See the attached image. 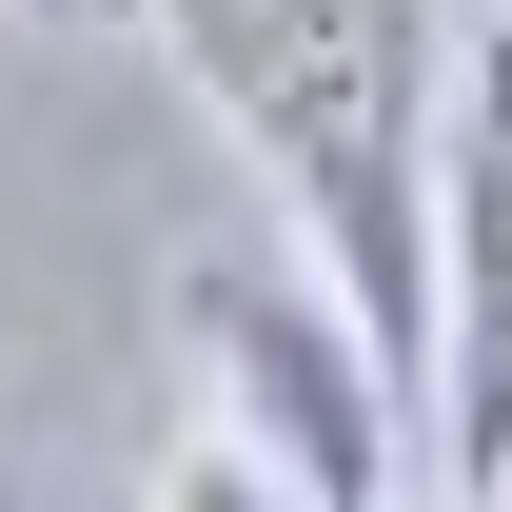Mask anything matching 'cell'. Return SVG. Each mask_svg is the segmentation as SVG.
Returning <instances> with one entry per match:
<instances>
[{"label":"cell","mask_w":512,"mask_h":512,"mask_svg":"<svg viewBox=\"0 0 512 512\" xmlns=\"http://www.w3.org/2000/svg\"><path fill=\"white\" fill-rule=\"evenodd\" d=\"M138 20L197 79V119L276 178V237L335 276V316L434 414V138H453L434 0H138Z\"/></svg>","instance_id":"1"},{"label":"cell","mask_w":512,"mask_h":512,"mask_svg":"<svg viewBox=\"0 0 512 512\" xmlns=\"http://www.w3.org/2000/svg\"><path fill=\"white\" fill-rule=\"evenodd\" d=\"M178 375H197V434H237L256 473H296L316 512H414V394L355 316H335L316 256H217L197 237L178 276Z\"/></svg>","instance_id":"2"},{"label":"cell","mask_w":512,"mask_h":512,"mask_svg":"<svg viewBox=\"0 0 512 512\" xmlns=\"http://www.w3.org/2000/svg\"><path fill=\"white\" fill-rule=\"evenodd\" d=\"M434 493L453 512L512 493V40L453 60L434 138Z\"/></svg>","instance_id":"3"},{"label":"cell","mask_w":512,"mask_h":512,"mask_svg":"<svg viewBox=\"0 0 512 512\" xmlns=\"http://www.w3.org/2000/svg\"><path fill=\"white\" fill-rule=\"evenodd\" d=\"M138 512H316V493H296V473H256L237 434H178V453H158V493H138Z\"/></svg>","instance_id":"4"},{"label":"cell","mask_w":512,"mask_h":512,"mask_svg":"<svg viewBox=\"0 0 512 512\" xmlns=\"http://www.w3.org/2000/svg\"><path fill=\"white\" fill-rule=\"evenodd\" d=\"M473 40H512V0H493V20H473Z\"/></svg>","instance_id":"5"},{"label":"cell","mask_w":512,"mask_h":512,"mask_svg":"<svg viewBox=\"0 0 512 512\" xmlns=\"http://www.w3.org/2000/svg\"><path fill=\"white\" fill-rule=\"evenodd\" d=\"M493 512H512V493H493Z\"/></svg>","instance_id":"6"}]
</instances>
